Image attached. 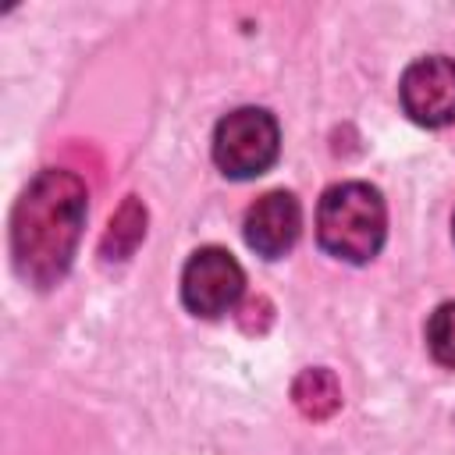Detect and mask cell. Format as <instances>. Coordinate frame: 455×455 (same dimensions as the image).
Masks as SVG:
<instances>
[{"label":"cell","mask_w":455,"mask_h":455,"mask_svg":"<svg viewBox=\"0 0 455 455\" xmlns=\"http://www.w3.org/2000/svg\"><path fill=\"white\" fill-rule=\"evenodd\" d=\"M387 231V210L373 185L341 181L331 185L316 206V238L320 245L348 263H366L380 252Z\"/></svg>","instance_id":"obj_2"},{"label":"cell","mask_w":455,"mask_h":455,"mask_svg":"<svg viewBox=\"0 0 455 455\" xmlns=\"http://www.w3.org/2000/svg\"><path fill=\"white\" fill-rule=\"evenodd\" d=\"M281 149L277 121L259 107L231 110L213 132V160L228 178L263 174Z\"/></svg>","instance_id":"obj_3"},{"label":"cell","mask_w":455,"mask_h":455,"mask_svg":"<svg viewBox=\"0 0 455 455\" xmlns=\"http://www.w3.org/2000/svg\"><path fill=\"white\" fill-rule=\"evenodd\" d=\"M146 238V206L139 196H128L117 213L110 217L107 231H103V242H100V256L103 259H128L139 242Z\"/></svg>","instance_id":"obj_8"},{"label":"cell","mask_w":455,"mask_h":455,"mask_svg":"<svg viewBox=\"0 0 455 455\" xmlns=\"http://www.w3.org/2000/svg\"><path fill=\"white\" fill-rule=\"evenodd\" d=\"M451 231H455V224H451Z\"/></svg>","instance_id":"obj_11"},{"label":"cell","mask_w":455,"mask_h":455,"mask_svg":"<svg viewBox=\"0 0 455 455\" xmlns=\"http://www.w3.org/2000/svg\"><path fill=\"white\" fill-rule=\"evenodd\" d=\"M302 228V206L291 192H267L245 213V242L252 252L277 259L284 256Z\"/></svg>","instance_id":"obj_6"},{"label":"cell","mask_w":455,"mask_h":455,"mask_svg":"<svg viewBox=\"0 0 455 455\" xmlns=\"http://www.w3.org/2000/svg\"><path fill=\"white\" fill-rule=\"evenodd\" d=\"M245 288V274L238 267V259L228 249L206 245L199 252H192V259L185 263L181 274V299L196 316H220L228 313Z\"/></svg>","instance_id":"obj_4"},{"label":"cell","mask_w":455,"mask_h":455,"mask_svg":"<svg viewBox=\"0 0 455 455\" xmlns=\"http://www.w3.org/2000/svg\"><path fill=\"white\" fill-rule=\"evenodd\" d=\"M402 107L416 124L444 128L455 121V60L423 57L402 75Z\"/></svg>","instance_id":"obj_5"},{"label":"cell","mask_w":455,"mask_h":455,"mask_svg":"<svg viewBox=\"0 0 455 455\" xmlns=\"http://www.w3.org/2000/svg\"><path fill=\"white\" fill-rule=\"evenodd\" d=\"M238 320H242V327L245 331H263L267 323H270V302L267 299H249L245 306H242V313H238Z\"/></svg>","instance_id":"obj_10"},{"label":"cell","mask_w":455,"mask_h":455,"mask_svg":"<svg viewBox=\"0 0 455 455\" xmlns=\"http://www.w3.org/2000/svg\"><path fill=\"white\" fill-rule=\"evenodd\" d=\"M85 224V185L71 171H39L11 213V256L18 274L36 284H57L78 249Z\"/></svg>","instance_id":"obj_1"},{"label":"cell","mask_w":455,"mask_h":455,"mask_svg":"<svg viewBox=\"0 0 455 455\" xmlns=\"http://www.w3.org/2000/svg\"><path fill=\"white\" fill-rule=\"evenodd\" d=\"M291 402L295 409L306 416V419H327L338 412L341 405V387H338V377L323 366H313V370H302L291 384Z\"/></svg>","instance_id":"obj_7"},{"label":"cell","mask_w":455,"mask_h":455,"mask_svg":"<svg viewBox=\"0 0 455 455\" xmlns=\"http://www.w3.org/2000/svg\"><path fill=\"white\" fill-rule=\"evenodd\" d=\"M427 345L441 366L455 370V302H444L434 309V316L427 323Z\"/></svg>","instance_id":"obj_9"}]
</instances>
